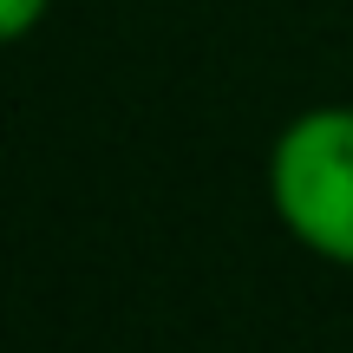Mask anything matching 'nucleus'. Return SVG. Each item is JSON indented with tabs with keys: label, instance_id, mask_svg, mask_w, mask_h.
Returning a JSON list of instances; mask_svg holds the SVG:
<instances>
[{
	"label": "nucleus",
	"instance_id": "nucleus-1",
	"mask_svg": "<svg viewBox=\"0 0 353 353\" xmlns=\"http://www.w3.org/2000/svg\"><path fill=\"white\" fill-rule=\"evenodd\" d=\"M268 210L294 249L353 268V105H307L275 131Z\"/></svg>",
	"mask_w": 353,
	"mask_h": 353
},
{
	"label": "nucleus",
	"instance_id": "nucleus-2",
	"mask_svg": "<svg viewBox=\"0 0 353 353\" xmlns=\"http://www.w3.org/2000/svg\"><path fill=\"white\" fill-rule=\"evenodd\" d=\"M46 13H52V0H0V46H20L26 33H39Z\"/></svg>",
	"mask_w": 353,
	"mask_h": 353
}]
</instances>
